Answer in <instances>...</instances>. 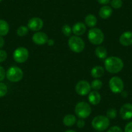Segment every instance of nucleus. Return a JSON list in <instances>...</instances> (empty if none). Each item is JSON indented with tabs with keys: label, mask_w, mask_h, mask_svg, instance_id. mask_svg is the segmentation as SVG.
I'll use <instances>...</instances> for the list:
<instances>
[{
	"label": "nucleus",
	"mask_w": 132,
	"mask_h": 132,
	"mask_svg": "<svg viewBox=\"0 0 132 132\" xmlns=\"http://www.w3.org/2000/svg\"><path fill=\"white\" fill-rule=\"evenodd\" d=\"M104 66L108 72L115 74L121 71L124 68V63L119 57L111 56L106 58L104 62Z\"/></svg>",
	"instance_id": "1"
},
{
	"label": "nucleus",
	"mask_w": 132,
	"mask_h": 132,
	"mask_svg": "<svg viewBox=\"0 0 132 132\" xmlns=\"http://www.w3.org/2000/svg\"><path fill=\"white\" fill-rule=\"evenodd\" d=\"M110 124V119L106 116L104 115H98L93 119L91 122V125L93 128L96 131H104L109 127Z\"/></svg>",
	"instance_id": "2"
},
{
	"label": "nucleus",
	"mask_w": 132,
	"mask_h": 132,
	"mask_svg": "<svg viewBox=\"0 0 132 132\" xmlns=\"http://www.w3.org/2000/svg\"><path fill=\"white\" fill-rule=\"evenodd\" d=\"M87 37L91 44L98 45L104 42V35L102 30L98 28H92L89 30Z\"/></svg>",
	"instance_id": "3"
},
{
	"label": "nucleus",
	"mask_w": 132,
	"mask_h": 132,
	"mask_svg": "<svg viewBox=\"0 0 132 132\" xmlns=\"http://www.w3.org/2000/svg\"><path fill=\"white\" fill-rule=\"evenodd\" d=\"M91 108L88 103L86 102H80L76 105L75 112L80 119H84L88 117L91 113Z\"/></svg>",
	"instance_id": "4"
},
{
	"label": "nucleus",
	"mask_w": 132,
	"mask_h": 132,
	"mask_svg": "<svg viewBox=\"0 0 132 132\" xmlns=\"http://www.w3.org/2000/svg\"><path fill=\"white\" fill-rule=\"evenodd\" d=\"M68 45L71 50L76 53L82 52L85 47L84 42L78 36H71L68 41Z\"/></svg>",
	"instance_id": "5"
},
{
	"label": "nucleus",
	"mask_w": 132,
	"mask_h": 132,
	"mask_svg": "<svg viewBox=\"0 0 132 132\" xmlns=\"http://www.w3.org/2000/svg\"><path fill=\"white\" fill-rule=\"evenodd\" d=\"M6 77L7 79L11 82H18L22 79L23 77V73L20 68L13 66L7 70L6 73Z\"/></svg>",
	"instance_id": "6"
},
{
	"label": "nucleus",
	"mask_w": 132,
	"mask_h": 132,
	"mask_svg": "<svg viewBox=\"0 0 132 132\" xmlns=\"http://www.w3.org/2000/svg\"><path fill=\"white\" fill-rule=\"evenodd\" d=\"M109 86L113 93H121L124 90V82L121 78L118 77H112L110 80Z\"/></svg>",
	"instance_id": "7"
},
{
	"label": "nucleus",
	"mask_w": 132,
	"mask_h": 132,
	"mask_svg": "<svg viewBox=\"0 0 132 132\" xmlns=\"http://www.w3.org/2000/svg\"><path fill=\"white\" fill-rule=\"evenodd\" d=\"M29 51L25 47H20L17 48L13 53V58L16 62L20 63H24L29 58Z\"/></svg>",
	"instance_id": "8"
},
{
	"label": "nucleus",
	"mask_w": 132,
	"mask_h": 132,
	"mask_svg": "<svg viewBox=\"0 0 132 132\" xmlns=\"http://www.w3.org/2000/svg\"><path fill=\"white\" fill-rule=\"evenodd\" d=\"M91 84L86 80H80L77 82L75 86V91L81 96H84L91 91Z\"/></svg>",
	"instance_id": "9"
},
{
	"label": "nucleus",
	"mask_w": 132,
	"mask_h": 132,
	"mask_svg": "<svg viewBox=\"0 0 132 132\" xmlns=\"http://www.w3.org/2000/svg\"><path fill=\"white\" fill-rule=\"evenodd\" d=\"M44 26V21L41 18L38 17L32 18L29 20L27 27L32 31H39Z\"/></svg>",
	"instance_id": "10"
},
{
	"label": "nucleus",
	"mask_w": 132,
	"mask_h": 132,
	"mask_svg": "<svg viewBox=\"0 0 132 132\" xmlns=\"http://www.w3.org/2000/svg\"><path fill=\"white\" fill-rule=\"evenodd\" d=\"M120 115L124 120H129L132 118V104L127 103L122 106L120 110Z\"/></svg>",
	"instance_id": "11"
},
{
	"label": "nucleus",
	"mask_w": 132,
	"mask_h": 132,
	"mask_svg": "<svg viewBox=\"0 0 132 132\" xmlns=\"http://www.w3.org/2000/svg\"><path fill=\"white\" fill-rule=\"evenodd\" d=\"M32 39L33 42L39 45H42L47 44V40H49L47 35L43 32H37L34 34Z\"/></svg>",
	"instance_id": "12"
},
{
	"label": "nucleus",
	"mask_w": 132,
	"mask_h": 132,
	"mask_svg": "<svg viewBox=\"0 0 132 132\" xmlns=\"http://www.w3.org/2000/svg\"><path fill=\"white\" fill-rule=\"evenodd\" d=\"M119 42L124 46L132 45V32L126 31L122 33L119 38Z\"/></svg>",
	"instance_id": "13"
},
{
	"label": "nucleus",
	"mask_w": 132,
	"mask_h": 132,
	"mask_svg": "<svg viewBox=\"0 0 132 132\" xmlns=\"http://www.w3.org/2000/svg\"><path fill=\"white\" fill-rule=\"evenodd\" d=\"M72 31L75 36H81L83 35L86 31V24L82 22H78L74 24L72 28Z\"/></svg>",
	"instance_id": "14"
},
{
	"label": "nucleus",
	"mask_w": 132,
	"mask_h": 132,
	"mask_svg": "<svg viewBox=\"0 0 132 132\" xmlns=\"http://www.w3.org/2000/svg\"><path fill=\"white\" fill-rule=\"evenodd\" d=\"M89 102L93 105H97L101 101V94L96 91H90L88 96Z\"/></svg>",
	"instance_id": "15"
},
{
	"label": "nucleus",
	"mask_w": 132,
	"mask_h": 132,
	"mask_svg": "<svg viewBox=\"0 0 132 132\" xmlns=\"http://www.w3.org/2000/svg\"><path fill=\"white\" fill-rule=\"evenodd\" d=\"M113 13V10L111 7L108 5H104L103 7H101L99 10V16L102 19H106L109 18L111 17Z\"/></svg>",
	"instance_id": "16"
},
{
	"label": "nucleus",
	"mask_w": 132,
	"mask_h": 132,
	"mask_svg": "<svg viewBox=\"0 0 132 132\" xmlns=\"http://www.w3.org/2000/svg\"><path fill=\"white\" fill-rule=\"evenodd\" d=\"M104 74V69L102 66H95L91 69V75L93 78H98L102 77Z\"/></svg>",
	"instance_id": "17"
},
{
	"label": "nucleus",
	"mask_w": 132,
	"mask_h": 132,
	"mask_svg": "<svg viewBox=\"0 0 132 132\" xmlns=\"http://www.w3.org/2000/svg\"><path fill=\"white\" fill-rule=\"evenodd\" d=\"M63 124L66 126H73L77 122V118L75 115L69 114L64 117L63 119Z\"/></svg>",
	"instance_id": "18"
},
{
	"label": "nucleus",
	"mask_w": 132,
	"mask_h": 132,
	"mask_svg": "<svg viewBox=\"0 0 132 132\" xmlns=\"http://www.w3.org/2000/svg\"><path fill=\"white\" fill-rule=\"evenodd\" d=\"M95 55L100 59H104L108 56V51L104 47L99 46L95 49Z\"/></svg>",
	"instance_id": "19"
},
{
	"label": "nucleus",
	"mask_w": 132,
	"mask_h": 132,
	"mask_svg": "<svg viewBox=\"0 0 132 132\" xmlns=\"http://www.w3.org/2000/svg\"><path fill=\"white\" fill-rule=\"evenodd\" d=\"M9 32V25L3 20H0V36H5Z\"/></svg>",
	"instance_id": "20"
},
{
	"label": "nucleus",
	"mask_w": 132,
	"mask_h": 132,
	"mask_svg": "<svg viewBox=\"0 0 132 132\" xmlns=\"http://www.w3.org/2000/svg\"><path fill=\"white\" fill-rule=\"evenodd\" d=\"M97 23V19L96 16L93 14H88L85 18V23L86 25L89 27H93L96 25Z\"/></svg>",
	"instance_id": "21"
},
{
	"label": "nucleus",
	"mask_w": 132,
	"mask_h": 132,
	"mask_svg": "<svg viewBox=\"0 0 132 132\" xmlns=\"http://www.w3.org/2000/svg\"><path fill=\"white\" fill-rule=\"evenodd\" d=\"M28 32H29V28H28V27L23 26L22 25V26H20L17 29V35L19 36H21V37L26 36L28 34Z\"/></svg>",
	"instance_id": "22"
},
{
	"label": "nucleus",
	"mask_w": 132,
	"mask_h": 132,
	"mask_svg": "<svg viewBox=\"0 0 132 132\" xmlns=\"http://www.w3.org/2000/svg\"><path fill=\"white\" fill-rule=\"evenodd\" d=\"M91 88L93 89L94 90H99L101 89V87H102V81L98 79L94 80L91 84Z\"/></svg>",
	"instance_id": "23"
},
{
	"label": "nucleus",
	"mask_w": 132,
	"mask_h": 132,
	"mask_svg": "<svg viewBox=\"0 0 132 132\" xmlns=\"http://www.w3.org/2000/svg\"><path fill=\"white\" fill-rule=\"evenodd\" d=\"M62 30L63 35L66 36H70L71 35L72 32H73L72 31L71 27L69 25H68V24L63 25Z\"/></svg>",
	"instance_id": "24"
},
{
	"label": "nucleus",
	"mask_w": 132,
	"mask_h": 132,
	"mask_svg": "<svg viewBox=\"0 0 132 132\" xmlns=\"http://www.w3.org/2000/svg\"><path fill=\"white\" fill-rule=\"evenodd\" d=\"M117 112L115 108H110L106 112V117L109 119H114L116 118Z\"/></svg>",
	"instance_id": "25"
},
{
	"label": "nucleus",
	"mask_w": 132,
	"mask_h": 132,
	"mask_svg": "<svg viewBox=\"0 0 132 132\" xmlns=\"http://www.w3.org/2000/svg\"><path fill=\"white\" fill-rule=\"evenodd\" d=\"M111 7L115 9H119L122 6V0H111L110 2Z\"/></svg>",
	"instance_id": "26"
},
{
	"label": "nucleus",
	"mask_w": 132,
	"mask_h": 132,
	"mask_svg": "<svg viewBox=\"0 0 132 132\" xmlns=\"http://www.w3.org/2000/svg\"><path fill=\"white\" fill-rule=\"evenodd\" d=\"M8 92V87L4 83L0 82V97H3Z\"/></svg>",
	"instance_id": "27"
},
{
	"label": "nucleus",
	"mask_w": 132,
	"mask_h": 132,
	"mask_svg": "<svg viewBox=\"0 0 132 132\" xmlns=\"http://www.w3.org/2000/svg\"><path fill=\"white\" fill-rule=\"evenodd\" d=\"M7 54L5 51L0 50V63L3 62L7 59Z\"/></svg>",
	"instance_id": "28"
},
{
	"label": "nucleus",
	"mask_w": 132,
	"mask_h": 132,
	"mask_svg": "<svg viewBox=\"0 0 132 132\" xmlns=\"http://www.w3.org/2000/svg\"><path fill=\"white\" fill-rule=\"evenodd\" d=\"M107 132H123L122 129L117 126H114L111 127L110 129L108 130Z\"/></svg>",
	"instance_id": "29"
},
{
	"label": "nucleus",
	"mask_w": 132,
	"mask_h": 132,
	"mask_svg": "<svg viewBox=\"0 0 132 132\" xmlns=\"http://www.w3.org/2000/svg\"><path fill=\"white\" fill-rule=\"evenodd\" d=\"M6 76V72L4 68L2 66H0V82L3 80Z\"/></svg>",
	"instance_id": "30"
},
{
	"label": "nucleus",
	"mask_w": 132,
	"mask_h": 132,
	"mask_svg": "<svg viewBox=\"0 0 132 132\" xmlns=\"http://www.w3.org/2000/svg\"><path fill=\"white\" fill-rule=\"evenodd\" d=\"M77 125L78 126V128H83L85 126V121L84 120V119H78L77 121Z\"/></svg>",
	"instance_id": "31"
},
{
	"label": "nucleus",
	"mask_w": 132,
	"mask_h": 132,
	"mask_svg": "<svg viewBox=\"0 0 132 132\" xmlns=\"http://www.w3.org/2000/svg\"><path fill=\"white\" fill-rule=\"evenodd\" d=\"M124 132H132V122H128L124 128Z\"/></svg>",
	"instance_id": "32"
},
{
	"label": "nucleus",
	"mask_w": 132,
	"mask_h": 132,
	"mask_svg": "<svg viewBox=\"0 0 132 132\" xmlns=\"http://www.w3.org/2000/svg\"><path fill=\"white\" fill-rule=\"evenodd\" d=\"M97 2L101 5H107L111 2V0H97Z\"/></svg>",
	"instance_id": "33"
},
{
	"label": "nucleus",
	"mask_w": 132,
	"mask_h": 132,
	"mask_svg": "<svg viewBox=\"0 0 132 132\" xmlns=\"http://www.w3.org/2000/svg\"><path fill=\"white\" fill-rule=\"evenodd\" d=\"M4 44H5L4 38H3V36H0V49L4 46Z\"/></svg>",
	"instance_id": "34"
},
{
	"label": "nucleus",
	"mask_w": 132,
	"mask_h": 132,
	"mask_svg": "<svg viewBox=\"0 0 132 132\" xmlns=\"http://www.w3.org/2000/svg\"><path fill=\"white\" fill-rule=\"evenodd\" d=\"M47 45H49V46H53V45H54V40H53V39H49V40H47Z\"/></svg>",
	"instance_id": "35"
},
{
	"label": "nucleus",
	"mask_w": 132,
	"mask_h": 132,
	"mask_svg": "<svg viewBox=\"0 0 132 132\" xmlns=\"http://www.w3.org/2000/svg\"><path fill=\"white\" fill-rule=\"evenodd\" d=\"M122 93V95L123 97H126V96L128 95V93H127L126 91H122V92L121 93Z\"/></svg>",
	"instance_id": "36"
},
{
	"label": "nucleus",
	"mask_w": 132,
	"mask_h": 132,
	"mask_svg": "<svg viewBox=\"0 0 132 132\" xmlns=\"http://www.w3.org/2000/svg\"><path fill=\"white\" fill-rule=\"evenodd\" d=\"M65 132H77V131L75 130H73V129H69V130L66 131H65Z\"/></svg>",
	"instance_id": "37"
},
{
	"label": "nucleus",
	"mask_w": 132,
	"mask_h": 132,
	"mask_svg": "<svg viewBox=\"0 0 132 132\" xmlns=\"http://www.w3.org/2000/svg\"><path fill=\"white\" fill-rule=\"evenodd\" d=\"M2 0H0V2H2Z\"/></svg>",
	"instance_id": "38"
}]
</instances>
